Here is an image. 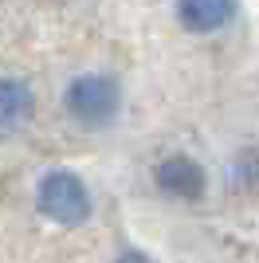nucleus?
Listing matches in <instances>:
<instances>
[{
    "mask_svg": "<svg viewBox=\"0 0 259 263\" xmlns=\"http://www.w3.org/2000/svg\"><path fill=\"white\" fill-rule=\"evenodd\" d=\"M67 110H71V118L79 122V126H106V122H114V114H118L122 106V90L118 83L110 75H79L71 87H67Z\"/></svg>",
    "mask_w": 259,
    "mask_h": 263,
    "instance_id": "obj_2",
    "label": "nucleus"
},
{
    "mask_svg": "<svg viewBox=\"0 0 259 263\" xmlns=\"http://www.w3.org/2000/svg\"><path fill=\"white\" fill-rule=\"evenodd\" d=\"M232 16H236V0H177V20L196 35L224 28Z\"/></svg>",
    "mask_w": 259,
    "mask_h": 263,
    "instance_id": "obj_4",
    "label": "nucleus"
},
{
    "mask_svg": "<svg viewBox=\"0 0 259 263\" xmlns=\"http://www.w3.org/2000/svg\"><path fill=\"white\" fill-rule=\"evenodd\" d=\"M35 204L51 224H63V228H79L90 220V193H86L83 177L71 173V169H51L43 173L40 189H35Z\"/></svg>",
    "mask_w": 259,
    "mask_h": 263,
    "instance_id": "obj_1",
    "label": "nucleus"
},
{
    "mask_svg": "<svg viewBox=\"0 0 259 263\" xmlns=\"http://www.w3.org/2000/svg\"><path fill=\"white\" fill-rule=\"evenodd\" d=\"M153 181H157V189H161L165 197L196 200L205 193V169H200L193 157H184V154H173V157H165V161H157Z\"/></svg>",
    "mask_w": 259,
    "mask_h": 263,
    "instance_id": "obj_3",
    "label": "nucleus"
},
{
    "mask_svg": "<svg viewBox=\"0 0 259 263\" xmlns=\"http://www.w3.org/2000/svg\"><path fill=\"white\" fill-rule=\"evenodd\" d=\"M118 263H153V259H150L145 252H122V259H118Z\"/></svg>",
    "mask_w": 259,
    "mask_h": 263,
    "instance_id": "obj_6",
    "label": "nucleus"
},
{
    "mask_svg": "<svg viewBox=\"0 0 259 263\" xmlns=\"http://www.w3.org/2000/svg\"><path fill=\"white\" fill-rule=\"evenodd\" d=\"M35 99L24 79H0V130H20L32 118Z\"/></svg>",
    "mask_w": 259,
    "mask_h": 263,
    "instance_id": "obj_5",
    "label": "nucleus"
}]
</instances>
